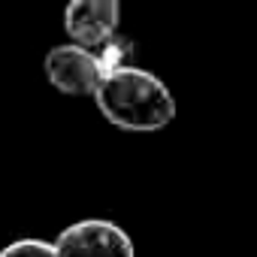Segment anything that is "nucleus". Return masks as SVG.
Returning a JSON list of instances; mask_svg holds the SVG:
<instances>
[{
	"label": "nucleus",
	"mask_w": 257,
	"mask_h": 257,
	"mask_svg": "<svg viewBox=\"0 0 257 257\" xmlns=\"http://www.w3.org/2000/svg\"><path fill=\"white\" fill-rule=\"evenodd\" d=\"M0 257H61L55 242H46V239H16L10 242L7 248H0Z\"/></svg>",
	"instance_id": "39448f33"
},
{
	"label": "nucleus",
	"mask_w": 257,
	"mask_h": 257,
	"mask_svg": "<svg viewBox=\"0 0 257 257\" xmlns=\"http://www.w3.org/2000/svg\"><path fill=\"white\" fill-rule=\"evenodd\" d=\"M43 70H46V79L61 94L94 97L109 64L103 55H97V49H85L79 43H61V46H52L46 52Z\"/></svg>",
	"instance_id": "f03ea898"
},
{
	"label": "nucleus",
	"mask_w": 257,
	"mask_h": 257,
	"mask_svg": "<svg viewBox=\"0 0 257 257\" xmlns=\"http://www.w3.org/2000/svg\"><path fill=\"white\" fill-rule=\"evenodd\" d=\"M121 25V0H70L64 10V31L70 43L103 49Z\"/></svg>",
	"instance_id": "20e7f679"
},
{
	"label": "nucleus",
	"mask_w": 257,
	"mask_h": 257,
	"mask_svg": "<svg viewBox=\"0 0 257 257\" xmlns=\"http://www.w3.org/2000/svg\"><path fill=\"white\" fill-rule=\"evenodd\" d=\"M100 115L121 131L155 134L176 118V97L161 76L143 67L118 64L109 67L94 91Z\"/></svg>",
	"instance_id": "f257e3e1"
},
{
	"label": "nucleus",
	"mask_w": 257,
	"mask_h": 257,
	"mask_svg": "<svg viewBox=\"0 0 257 257\" xmlns=\"http://www.w3.org/2000/svg\"><path fill=\"white\" fill-rule=\"evenodd\" d=\"M61 257H137L134 239L106 218H82L64 227L55 239Z\"/></svg>",
	"instance_id": "7ed1b4c3"
}]
</instances>
